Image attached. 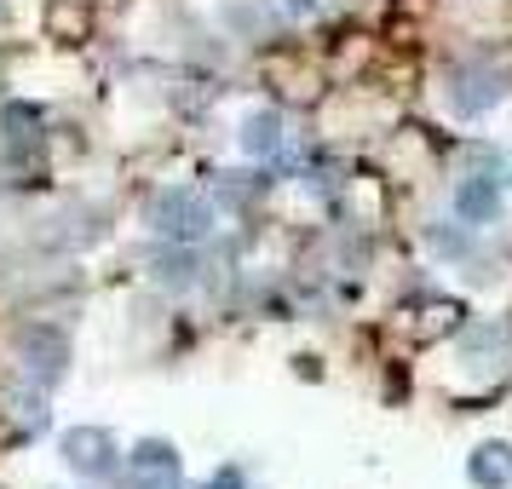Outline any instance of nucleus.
<instances>
[{
    "label": "nucleus",
    "instance_id": "obj_1",
    "mask_svg": "<svg viewBox=\"0 0 512 489\" xmlns=\"http://www.w3.org/2000/svg\"><path fill=\"white\" fill-rule=\"evenodd\" d=\"M150 225L162 236H173V242H202V236L213 231V213H208L202 196H190L185 185H173L150 202Z\"/></svg>",
    "mask_w": 512,
    "mask_h": 489
},
{
    "label": "nucleus",
    "instance_id": "obj_2",
    "mask_svg": "<svg viewBox=\"0 0 512 489\" xmlns=\"http://www.w3.org/2000/svg\"><path fill=\"white\" fill-rule=\"evenodd\" d=\"M64 461L75 472H87V478H110L116 472V443H110V432L75 426V432H64Z\"/></svg>",
    "mask_w": 512,
    "mask_h": 489
},
{
    "label": "nucleus",
    "instance_id": "obj_3",
    "mask_svg": "<svg viewBox=\"0 0 512 489\" xmlns=\"http://www.w3.org/2000/svg\"><path fill=\"white\" fill-rule=\"evenodd\" d=\"M288 121H282V110H254V116L242 121V144L254 150V156H282L288 150Z\"/></svg>",
    "mask_w": 512,
    "mask_h": 489
},
{
    "label": "nucleus",
    "instance_id": "obj_4",
    "mask_svg": "<svg viewBox=\"0 0 512 489\" xmlns=\"http://www.w3.org/2000/svg\"><path fill=\"white\" fill-rule=\"evenodd\" d=\"M466 478L478 489H507L512 484V449L507 443H484V449L466 461Z\"/></svg>",
    "mask_w": 512,
    "mask_h": 489
},
{
    "label": "nucleus",
    "instance_id": "obj_5",
    "mask_svg": "<svg viewBox=\"0 0 512 489\" xmlns=\"http://www.w3.org/2000/svg\"><path fill=\"white\" fill-rule=\"evenodd\" d=\"M501 98V75H489V70H461L455 75V110L461 116H478V110H489Z\"/></svg>",
    "mask_w": 512,
    "mask_h": 489
},
{
    "label": "nucleus",
    "instance_id": "obj_6",
    "mask_svg": "<svg viewBox=\"0 0 512 489\" xmlns=\"http://www.w3.org/2000/svg\"><path fill=\"white\" fill-rule=\"evenodd\" d=\"M455 208H461L466 225H489V219L501 213V190H495V179H466L461 196H455Z\"/></svg>",
    "mask_w": 512,
    "mask_h": 489
},
{
    "label": "nucleus",
    "instance_id": "obj_7",
    "mask_svg": "<svg viewBox=\"0 0 512 489\" xmlns=\"http://www.w3.org/2000/svg\"><path fill=\"white\" fill-rule=\"evenodd\" d=\"M133 466L150 472L156 484H173V478H179V455H173L167 443H139V449H133Z\"/></svg>",
    "mask_w": 512,
    "mask_h": 489
},
{
    "label": "nucleus",
    "instance_id": "obj_8",
    "mask_svg": "<svg viewBox=\"0 0 512 489\" xmlns=\"http://www.w3.org/2000/svg\"><path fill=\"white\" fill-rule=\"evenodd\" d=\"M162 282H196V254H167L162 259Z\"/></svg>",
    "mask_w": 512,
    "mask_h": 489
},
{
    "label": "nucleus",
    "instance_id": "obj_9",
    "mask_svg": "<svg viewBox=\"0 0 512 489\" xmlns=\"http://www.w3.org/2000/svg\"><path fill=\"white\" fill-rule=\"evenodd\" d=\"M288 6H300V12H305V6H317V0H288Z\"/></svg>",
    "mask_w": 512,
    "mask_h": 489
}]
</instances>
